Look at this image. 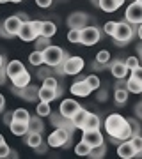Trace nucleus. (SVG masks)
I'll list each match as a JSON object with an SVG mask.
<instances>
[{
  "label": "nucleus",
  "instance_id": "obj_1",
  "mask_svg": "<svg viewBox=\"0 0 142 159\" xmlns=\"http://www.w3.org/2000/svg\"><path fill=\"white\" fill-rule=\"evenodd\" d=\"M135 34H137V27H133L131 23H128L126 20L125 21H117L115 34H114V41H115L117 46H125L133 39Z\"/></svg>",
  "mask_w": 142,
  "mask_h": 159
},
{
  "label": "nucleus",
  "instance_id": "obj_2",
  "mask_svg": "<svg viewBox=\"0 0 142 159\" xmlns=\"http://www.w3.org/2000/svg\"><path fill=\"white\" fill-rule=\"evenodd\" d=\"M43 55H45V66H48V67H61L68 57V53L61 46L55 44H50L46 50H43Z\"/></svg>",
  "mask_w": 142,
  "mask_h": 159
},
{
  "label": "nucleus",
  "instance_id": "obj_3",
  "mask_svg": "<svg viewBox=\"0 0 142 159\" xmlns=\"http://www.w3.org/2000/svg\"><path fill=\"white\" fill-rule=\"evenodd\" d=\"M128 124V119H125L123 115L119 113H110L105 119V131H107V134L110 138H115L117 134H119L121 131H123V127Z\"/></svg>",
  "mask_w": 142,
  "mask_h": 159
},
{
  "label": "nucleus",
  "instance_id": "obj_4",
  "mask_svg": "<svg viewBox=\"0 0 142 159\" xmlns=\"http://www.w3.org/2000/svg\"><path fill=\"white\" fill-rule=\"evenodd\" d=\"M22 25H23V21L16 16V14L7 16L6 20H4V23H2V27H0V35L6 37V39L14 37V35H18V32H20V29H22Z\"/></svg>",
  "mask_w": 142,
  "mask_h": 159
},
{
  "label": "nucleus",
  "instance_id": "obj_5",
  "mask_svg": "<svg viewBox=\"0 0 142 159\" xmlns=\"http://www.w3.org/2000/svg\"><path fill=\"white\" fill-rule=\"evenodd\" d=\"M71 138H73V133L69 129H66V127H57L50 136L46 138V143L50 147H64Z\"/></svg>",
  "mask_w": 142,
  "mask_h": 159
},
{
  "label": "nucleus",
  "instance_id": "obj_6",
  "mask_svg": "<svg viewBox=\"0 0 142 159\" xmlns=\"http://www.w3.org/2000/svg\"><path fill=\"white\" fill-rule=\"evenodd\" d=\"M84 66H85V60L82 57H71V55H68L66 60L62 62V66H61V71H62V74H68V76H76L84 69Z\"/></svg>",
  "mask_w": 142,
  "mask_h": 159
},
{
  "label": "nucleus",
  "instance_id": "obj_7",
  "mask_svg": "<svg viewBox=\"0 0 142 159\" xmlns=\"http://www.w3.org/2000/svg\"><path fill=\"white\" fill-rule=\"evenodd\" d=\"M101 39V32L98 27H84L80 30V44L92 46Z\"/></svg>",
  "mask_w": 142,
  "mask_h": 159
},
{
  "label": "nucleus",
  "instance_id": "obj_8",
  "mask_svg": "<svg viewBox=\"0 0 142 159\" xmlns=\"http://www.w3.org/2000/svg\"><path fill=\"white\" fill-rule=\"evenodd\" d=\"M125 20L131 25H140L142 23V4L140 2H131L125 11Z\"/></svg>",
  "mask_w": 142,
  "mask_h": 159
},
{
  "label": "nucleus",
  "instance_id": "obj_9",
  "mask_svg": "<svg viewBox=\"0 0 142 159\" xmlns=\"http://www.w3.org/2000/svg\"><path fill=\"white\" fill-rule=\"evenodd\" d=\"M82 142H85L87 145H91V148H92V147L103 145V143H105V138H103V134H101L100 129H92V131H84Z\"/></svg>",
  "mask_w": 142,
  "mask_h": 159
},
{
  "label": "nucleus",
  "instance_id": "obj_10",
  "mask_svg": "<svg viewBox=\"0 0 142 159\" xmlns=\"http://www.w3.org/2000/svg\"><path fill=\"white\" fill-rule=\"evenodd\" d=\"M61 94H62V87L61 89H51V87L43 85L37 90V99L39 101H45V102H51V101H55Z\"/></svg>",
  "mask_w": 142,
  "mask_h": 159
},
{
  "label": "nucleus",
  "instance_id": "obj_11",
  "mask_svg": "<svg viewBox=\"0 0 142 159\" xmlns=\"http://www.w3.org/2000/svg\"><path fill=\"white\" fill-rule=\"evenodd\" d=\"M18 37H20L22 41H25V43H32V41H36L37 37H39V34H37V30L34 29L32 21H25L22 25L20 32H18Z\"/></svg>",
  "mask_w": 142,
  "mask_h": 159
},
{
  "label": "nucleus",
  "instance_id": "obj_12",
  "mask_svg": "<svg viewBox=\"0 0 142 159\" xmlns=\"http://www.w3.org/2000/svg\"><path fill=\"white\" fill-rule=\"evenodd\" d=\"M80 108H82V106H80L75 99H64V101L61 102V106H59V113L62 115V117H66V119H71Z\"/></svg>",
  "mask_w": 142,
  "mask_h": 159
},
{
  "label": "nucleus",
  "instance_id": "obj_13",
  "mask_svg": "<svg viewBox=\"0 0 142 159\" xmlns=\"http://www.w3.org/2000/svg\"><path fill=\"white\" fill-rule=\"evenodd\" d=\"M87 21H89V16L85 12H73L66 20L69 29H84V27H87Z\"/></svg>",
  "mask_w": 142,
  "mask_h": 159
},
{
  "label": "nucleus",
  "instance_id": "obj_14",
  "mask_svg": "<svg viewBox=\"0 0 142 159\" xmlns=\"http://www.w3.org/2000/svg\"><path fill=\"white\" fill-rule=\"evenodd\" d=\"M108 69H110V73L115 80H125L128 76V71H130L126 67L125 60H114V62L108 64Z\"/></svg>",
  "mask_w": 142,
  "mask_h": 159
},
{
  "label": "nucleus",
  "instance_id": "obj_15",
  "mask_svg": "<svg viewBox=\"0 0 142 159\" xmlns=\"http://www.w3.org/2000/svg\"><path fill=\"white\" fill-rule=\"evenodd\" d=\"M37 90H39V89L34 87V85H27L25 89H16V87H12V92L18 94L22 99H25V101H28V102L37 101Z\"/></svg>",
  "mask_w": 142,
  "mask_h": 159
},
{
  "label": "nucleus",
  "instance_id": "obj_16",
  "mask_svg": "<svg viewBox=\"0 0 142 159\" xmlns=\"http://www.w3.org/2000/svg\"><path fill=\"white\" fill-rule=\"evenodd\" d=\"M69 90H71V94L76 96V97H87L92 92V89L87 85L85 78H82V80H76L75 83H71V89H69Z\"/></svg>",
  "mask_w": 142,
  "mask_h": 159
},
{
  "label": "nucleus",
  "instance_id": "obj_17",
  "mask_svg": "<svg viewBox=\"0 0 142 159\" xmlns=\"http://www.w3.org/2000/svg\"><path fill=\"white\" fill-rule=\"evenodd\" d=\"M117 156H119L121 159H133L135 157V148H133L130 140L121 142L119 145H117Z\"/></svg>",
  "mask_w": 142,
  "mask_h": 159
},
{
  "label": "nucleus",
  "instance_id": "obj_18",
  "mask_svg": "<svg viewBox=\"0 0 142 159\" xmlns=\"http://www.w3.org/2000/svg\"><path fill=\"white\" fill-rule=\"evenodd\" d=\"M9 129L14 136H25L28 133V122H22V120H14L9 124Z\"/></svg>",
  "mask_w": 142,
  "mask_h": 159
},
{
  "label": "nucleus",
  "instance_id": "obj_19",
  "mask_svg": "<svg viewBox=\"0 0 142 159\" xmlns=\"http://www.w3.org/2000/svg\"><path fill=\"white\" fill-rule=\"evenodd\" d=\"M25 71V66H23L20 60H11V62H7L6 66V73H7V78H14V76H18L20 73H23Z\"/></svg>",
  "mask_w": 142,
  "mask_h": 159
},
{
  "label": "nucleus",
  "instance_id": "obj_20",
  "mask_svg": "<svg viewBox=\"0 0 142 159\" xmlns=\"http://www.w3.org/2000/svg\"><path fill=\"white\" fill-rule=\"evenodd\" d=\"M123 4H125V0H100L98 7L105 12H114V11H117Z\"/></svg>",
  "mask_w": 142,
  "mask_h": 159
},
{
  "label": "nucleus",
  "instance_id": "obj_21",
  "mask_svg": "<svg viewBox=\"0 0 142 159\" xmlns=\"http://www.w3.org/2000/svg\"><path fill=\"white\" fill-rule=\"evenodd\" d=\"M30 80H32V76H30V73L25 69L23 73H20L18 76H14L11 81H12V85L16 87V89H25L27 85H30Z\"/></svg>",
  "mask_w": 142,
  "mask_h": 159
},
{
  "label": "nucleus",
  "instance_id": "obj_22",
  "mask_svg": "<svg viewBox=\"0 0 142 159\" xmlns=\"http://www.w3.org/2000/svg\"><path fill=\"white\" fill-rule=\"evenodd\" d=\"M100 125H101V119H100V115L96 113H91L87 115V119H85V124L82 127V131H92V129H100Z\"/></svg>",
  "mask_w": 142,
  "mask_h": 159
},
{
  "label": "nucleus",
  "instance_id": "obj_23",
  "mask_svg": "<svg viewBox=\"0 0 142 159\" xmlns=\"http://www.w3.org/2000/svg\"><path fill=\"white\" fill-rule=\"evenodd\" d=\"M128 89H126V85H117L115 89H114V101L117 102L119 106H123L126 101H128Z\"/></svg>",
  "mask_w": 142,
  "mask_h": 159
},
{
  "label": "nucleus",
  "instance_id": "obj_24",
  "mask_svg": "<svg viewBox=\"0 0 142 159\" xmlns=\"http://www.w3.org/2000/svg\"><path fill=\"white\" fill-rule=\"evenodd\" d=\"M41 143H43V136H41V133H34V131H28L27 134H25V145L27 147H39Z\"/></svg>",
  "mask_w": 142,
  "mask_h": 159
},
{
  "label": "nucleus",
  "instance_id": "obj_25",
  "mask_svg": "<svg viewBox=\"0 0 142 159\" xmlns=\"http://www.w3.org/2000/svg\"><path fill=\"white\" fill-rule=\"evenodd\" d=\"M87 115H89V111H87V110H85V108H80L78 111H76L73 117H71V122H73V125L76 127V129H82V127H84Z\"/></svg>",
  "mask_w": 142,
  "mask_h": 159
},
{
  "label": "nucleus",
  "instance_id": "obj_26",
  "mask_svg": "<svg viewBox=\"0 0 142 159\" xmlns=\"http://www.w3.org/2000/svg\"><path fill=\"white\" fill-rule=\"evenodd\" d=\"M57 34V25L50 20H45L43 21V27H41V35H45V37H53Z\"/></svg>",
  "mask_w": 142,
  "mask_h": 159
},
{
  "label": "nucleus",
  "instance_id": "obj_27",
  "mask_svg": "<svg viewBox=\"0 0 142 159\" xmlns=\"http://www.w3.org/2000/svg\"><path fill=\"white\" fill-rule=\"evenodd\" d=\"M28 62L32 64L34 67H41V66H45V55H43V51H41V50H34L30 55H28Z\"/></svg>",
  "mask_w": 142,
  "mask_h": 159
},
{
  "label": "nucleus",
  "instance_id": "obj_28",
  "mask_svg": "<svg viewBox=\"0 0 142 159\" xmlns=\"http://www.w3.org/2000/svg\"><path fill=\"white\" fill-rule=\"evenodd\" d=\"M133 134H135V133H133V127H131L130 122H128V124L123 127V131H121L115 138H112V140H115V143H117V142H126V140H130Z\"/></svg>",
  "mask_w": 142,
  "mask_h": 159
},
{
  "label": "nucleus",
  "instance_id": "obj_29",
  "mask_svg": "<svg viewBox=\"0 0 142 159\" xmlns=\"http://www.w3.org/2000/svg\"><path fill=\"white\" fill-rule=\"evenodd\" d=\"M28 131H34V133H43V131H45V125L41 122L39 115L30 117V120H28Z\"/></svg>",
  "mask_w": 142,
  "mask_h": 159
},
{
  "label": "nucleus",
  "instance_id": "obj_30",
  "mask_svg": "<svg viewBox=\"0 0 142 159\" xmlns=\"http://www.w3.org/2000/svg\"><path fill=\"white\" fill-rule=\"evenodd\" d=\"M126 89H128V92L130 94H142V83L140 81H137L135 78H128V81H126Z\"/></svg>",
  "mask_w": 142,
  "mask_h": 159
},
{
  "label": "nucleus",
  "instance_id": "obj_31",
  "mask_svg": "<svg viewBox=\"0 0 142 159\" xmlns=\"http://www.w3.org/2000/svg\"><path fill=\"white\" fill-rule=\"evenodd\" d=\"M50 113H51L50 102H45V101L37 102V106H36V115H39L41 119H43V117H50Z\"/></svg>",
  "mask_w": 142,
  "mask_h": 159
},
{
  "label": "nucleus",
  "instance_id": "obj_32",
  "mask_svg": "<svg viewBox=\"0 0 142 159\" xmlns=\"http://www.w3.org/2000/svg\"><path fill=\"white\" fill-rule=\"evenodd\" d=\"M130 142L135 148V157H142V134H133Z\"/></svg>",
  "mask_w": 142,
  "mask_h": 159
},
{
  "label": "nucleus",
  "instance_id": "obj_33",
  "mask_svg": "<svg viewBox=\"0 0 142 159\" xmlns=\"http://www.w3.org/2000/svg\"><path fill=\"white\" fill-rule=\"evenodd\" d=\"M75 154L80 156V157H87L91 154V145H87L85 142L80 140V143H76V147H75Z\"/></svg>",
  "mask_w": 142,
  "mask_h": 159
},
{
  "label": "nucleus",
  "instance_id": "obj_34",
  "mask_svg": "<svg viewBox=\"0 0 142 159\" xmlns=\"http://www.w3.org/2000/svg\"><path fill=\"white\" fill-rule=\"evenodd\" d=\"M12 119L22 120V122H28V120H30V113H28V110H25V108H16L12 111Z\"/></svg>",
  "mask_w": 142,
  "mask_h": 159
},
{
  "label": "nucleus",
  "instance_id": "obj_35",
  "mask_svg": "<svg viewBox=\"0 0 142 159\" xmlns=\"http://www.w3.org/2000/svg\"><path fill=\"white\" fill-rule=\"evenodd\" d=\"M105 154H107V147H105V143H103V145H100V147H92L91 148V154H89L87 157L101 159V157H105Z\"/></svg>",
  "mask_w": 142,
  "mask_h": 159
},
{
  "label": "nucleus",
  "instance_id": "obj_36",
  "mask_svg": "<svg viewBox=\"0 0 142 159\" xmlns=\"http://www.w3.org/2000/svg\"><path fill=\"white\" fill-rule=\"evenodd\" d=\"M85 81H87V85L91 87L92 90H98V89H101V81H100V78H98L96 74H89V76L85 78Z\"/></svg>",
  "mask_w": 142,
  "mask_h": 159
},
{
  "label": "nucleus",
  "instance_id": "obj_37",
  "mask_svg": "<svg viewBox=\"0 0 142 159\" xmlns=\"http://www.w3.org/2000/svg\"><path fill=\"white\" fill-rule=\"evenodd\" d=\"M96 62L98 64H103V66H107L110 62V51L108 50H101L96 53Z\"/></svg>",
  "mask_w": 142,
  "mask_h": 159
},
{
  "label": "nucleus",
  "instance_id": "obj_38",
  "mask_svg": "<svg viewBox=\"0 0 142 159\" xmlns=\"http://www.w3.org/2000/svg\"><path fill=\"white\" fill-rule=\"evenodd\" d=\"M43 85H46V87H51V89H61V81L57 80V76H53V74H50V76H46V78L43 80Z\"/></svg>",
  "mask_w": 142,
  "mask_h": 159
},
{
  "label": "nucleus",
  "instance_id": "obj_39",
  "mask_svg": "<svg viewBox=\"0 0 142 159\" xmlns=\"http://www.w3.org/2000/svg\"><path fill=\"white\" fill-rule=\"evenodd\" d=\"M36 50H46V48H48V46H50V37H45V35H39V37H37V39H36Z\"/></svg>",
  "mask_w": 142,
  "mask_h": 159
},
{
  "label": "nucleus",
  "instance_id": "obj_40",
  "mask_svg": "<svg viewBox=\"0 0 142 159\" xmlns=\"http://www.w3.org/2000/svg\"><path fill=\"white\" fill-rule=\"evenodd\" d=\"M80 30L82 29H69V32H68V41L69 43L80 44Z\"/></svg>",
  "mask_w": 142,
  "mask_h": 159
},
{
  "label": "nucleus",
  "instance_id": "obj_41",
  "mask_svg": "<svg viewBox=\"0 0 142 159\" xmlns=\"http://www.w3.org/2000/svg\"><path fill=\"white\" fill-rule=\"evenodd\" d=\"M115 27H117V21H107L105 25H103V32H105L107 35H110V37H114Z\"/></svg>",
  "mask_w": 142,
  "mask_h": 159
},
{
  "label": "nucleus",
  "instance_id": "obj_42",
  "mask_svg": "<svg viewBox=\"0 0 142 159\" xmlns=\"http://www.w3.org/2000/svg\"><path fill=\"white\" fill-rule=\"evenodd\" d=\"M125 64H126V67L130 69V71H133L135 67H139V66H140V58H139V57H128L125 60Z\"/></svg>",
  "mask_w": 142,
  "mask_h": 159
},
{
  "label": "nucleus",
  "instance_id": "obj_43",
  "mask_svg": "<svg viewBox=\"0 0 142 159\" xmlns=\"http://www.w3.org/2000/svg\"><path fill=\"white\" fill-rule=\"evenodd\" d=\"M130 73H131L130 74L131 78H135L137 81H140V83H142V64L139 66V67H135L133 71H130Z\"/></svg>",
  "mask_w": 142,
  "mask_h": 159
},
{
  "label": "nucleus",
  "instance_id": "obj_44",
  "mask_svg": "<svg viewBox=\"0 0 142 159\" xmlns=\"http://www.w3.org/2000/svg\"><path fill=\"white\" fill-rule=\"evenodd\" d=\"M9 152H11V148H9V145H7L6 142L4 143H0V159H4L9 156Z\"/></svg>",
  "mask_w": 142,
  "mask_h": 159
},
{
  "label": "nucleus",
  "instance_id": "obj_45",
  "mask_svg": "<svg viewBox=\"0 0 142 159\" xmlns=\"http://www.w3.org/2000/svg\"><path fill=\"white\" fill-rule=\"evenodd\" d=\"M128 122H130V125L133 127V133H135V134H140V125H139V122H137L135 119H128Z\"/></svg>",
  "mask_w": 142,
  "mask_h": 159
},
{
  "label": "nucleus",
  "instance_id": "obj_46",
  "mask_svg": "<svg viewBox=\"0 0 142 159\" xmlns=\"http://www.w3.org/2000/svg\"><path fill=\"white\" fill-rule=\"evenodd\" d=\"M51 2H53V0H36L37 7H43V9H48V7L51 6Z\"/></svg>",
  "mask_w": 142,
  "mask_h": 159
},
{
  "label": "nucleus",
  "instance_id": "obj_47",
  "mask_svg": "<svg viewBox=\"0 0 142 159\" xmlns=\"http://www.w3.org/2000/svg\"><path fill=\"white\" fill-rule=\"evenodd\" d=\"M48 147H50L48 143H41L39 147H36L34 150H36V152H37V154H45V152H46V148H48Z\"/></svg>",
  "mask_w": 142,
  "mask_h": 159
},
{
  "label": "nucleus",
  "instance_id": "obj_48",
  "mask_svg": "<svg viewBox=\"0 0 142 159\" xmlns=\"http://www.w3.org/2000/svg\"><path fill=\"white\" fill-rule=\"evenodd\" d=\"M98 101H107V90H103V89H101V90H100V89H98Z\"/></svg>",
  "mask_w": 142,
  "mask_h": 159
},
{
  "label": "nucleus",
  "instance_id": "obj_49",
  "mask_svg": "<svg viewBox=\"0 0 142 159\" xmlns=\"http://www.w3.org/2000/svg\"><path fill=\"white\" fill-rule=\"evenodd\" d=\"M6 80H7L6 67H2V69H0V85H4V83H6Z\"/></svg>",
  "mask_w": 142,
  "mask_h": 159
},
{
  "label": "nucleus",
  "instance_id": "obj_50",
  "mask_svg": "<svg viewBox=\"0 0 142 159\" xmlns=\"http://www.w3.org/2000/svg\"><path fill=\"white\" fill-rule=\"evenodd\" d=\"M135 113H137V117H139V119H142V101L135 104Z\"/></svg>",
  "mask_w": 142,
  "mask_h": 159
},
{
  "label": "nucleus",
  "instance_id": "obj_51",
  "mask_svg": "<svg viewBox=\"0 0 142 159\" xmlns=\"http://www.w3.org/2000/svg\"><path fill=\"white\" fill-rule=\"evenodd\" d=\"M12 122V111H9V113H6L4 115V124L6 125H9Z\"/></svg>",
  "mask_w": 142,
  "mask_h": 159
},
{
  "label": "nucleus",
  "instance_id": "obj_52",
  "mask_svg": "<svg viewBox=\"0 0 142 159\" xmlns=\"http://www.w3.org/2000/svg\"><path fill=\"white\" fill-rule=\"evenodd\" d=\"M16 16L20 18V20H22L23 23H25V21H30V20H28V16L25 14V12H16Z\"/></svg>",
  "mask_w": 142,
  "mask_h": 159
},
{
  "label": "nucleus",
  "instance_id": "obj_53",
  "mask_svg": "<svg viewBox=\"0 0 142 159\" xmlns=\"http://www.w3.org/2000/svg\"><path fill=\"white\" fill-rule=\"evenodd\" d=\"M4 106H6V97H4L2 94H0V111L4 110Z\"/></svg>",
  "mask_w": 142,
  "mask_h": 159
},
{
  "label": "nucleus",
  "instance_id": "obj_54",
  "mask_svg": "<svg viewBox=\"0 0 142 159\" xmlns=\"http://www.w3.org/2000/svg\"><path fill=\"white\" fill-rule=\"evenodd\" d=\"M137 35H139V39L142 41V23L140 25H137Z\"/></svg>",
  "mask_w": 142,
  "mask_h": 159
},
{
  "label": "nucleus",
  "instance_id": "obj_55",
  "mask_svg": "<svg viewBox=\"0 0 142 159\" xmlns=\"http://www.w3.org/2000/svg\"><path fill=\"white\" fill-rule=\"evenodd\" d=\"M7 157H14V159H18V157H20V156H18V152H16V150H11V152H9V156H7Z\"/></svg>",
  "mask_w": 142,
  "mask_h": 159
},
{
  "label": "nucleus",
  "instance_id": "obj_56",
  "mask_svg": "<svg viewBox=\"0 0 142 159\" xmlns=\"http://www.w3.org/2000/svg\"><path fill=\"white\" fill-rule=\"evenodd\" d=\"M4 62H6V58H4V55H0V69L4 67Z\"/></svg>",
  "mask_w": 142,
  "mask_h": 159
},
{
  "label": "nucleus",
  "instance_id": "obj_57",
  "mask_svg": "<svg viewBox=\"0 0 142 159\" xmlns=\"http://www.w3.org/2000/svg\"><path fill=\"white\" fill-rule=\"evenodd\" d=\"M137 53H139V57H142V44L137 46Z\"/></svg>",
  "mask_w": 142,
  "mask_h": 159
},
{
  "label": "nucleus",
  "instance_id": "obj_58",
  "mask_svg": "<svg viewBox=\"0 0 142 159\" xmlns=\"http://www.w3.org/2000/svg\"><path fill=\"white\" fill-rule=\"evenodd\" d=\"M9 2H14V4H20V2H23V0H9Z\"/></svg>",
  "mask_w": 142,
  "mask_h": 159
},
{
  "label": "nucleus",
  "instance_id": "obj_59",
  "mask_svg": "<svg viewBox=\"0 0 142 159\" xmlns=\"http://www.w3.org/2000/svg\"><path fill=\"white\" fill-rule=\"evenodd\" d=\"M6 142V140H4V136H2V134H0V143H4Z\"/></svg>",
  "mask_w": 142,
  "mask_h": 159
},
{
  "label": "nucleus",
  "instance_id": "obj_60",
  "mask_svg": "<svg viewBox=\"0 0 142 159\" xmlns=\"http://www.w3.org/2000/svg\"><path fill=\"white\" fill-rule=\"evenodd\" d=\"M6 2H9V0H0V4H6Z\"/></svg>",
  "mask_w": 142,
  "mask_h": 159
},
{
  "label": "nucleus",
  "instance_id": "obj_61",
  "mask_svg": "<svg viewBox=\"0 0 142 159\" xmlns=\"http://www.w3.org/2000/svg\"><path fill=\"white\" fill-rule=\"evenodd\" d=\"M135 2H140V4H142V0H135Z\"/></svg>",
  "mask_w": 142,
  "mask_h": 159
}]
</instances>
